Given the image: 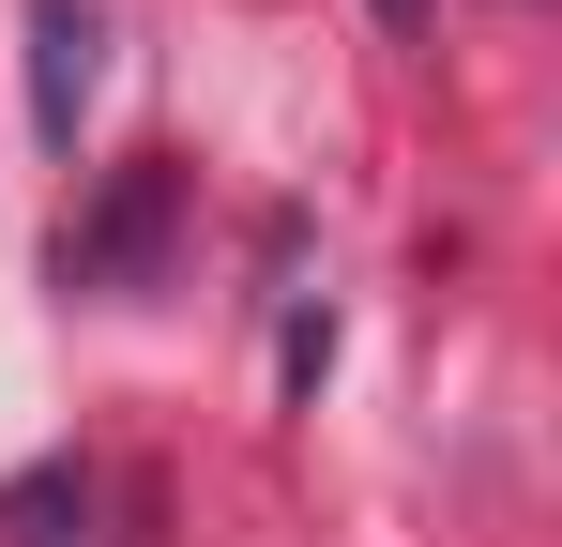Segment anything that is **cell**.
Listing matches in <instances>:
<instances>
[{
    "label": "cell",
    "instance_id": "obj_2",
    "mask_svg": "<svg viewBox=\"0 0 562 547\" xmlns=\"http://www.w3.org/2000/svg\"><path fill=\"white\" fill-rule=\"evenodd\" d=\"M92 91H106V15H92V0H31V137L77 153Z\"/></svg>",
    "mask_w": 562,
    "mask_h": 547
},
{
    "label": "cell",
    "instance_id": "obj_3",
    "mask_svg": "<svg viewBox=\"0 0 562 547\" xmlns=\"http://www.w3.org/2000/svg\"><path fill=\"white\" fill-rule=\"evenodd\" d=\"M0 547H92V471H77V456L15 471V487H0Z\"/></svg>",
    "mask_w": 562,
    "mask_h": 547
},
{
    "label": "cell",
    "instance_id": "obj_4",
    "mask_svg": "<svg viewBox=\"0 0 562 547\" xmlns=\"http://www.w3.org/2000/svg\"><path fill=\"white\" fill-rule=\"evenodd\" d=\"M366 15H380V31H426V0H366Z\"/></svg>",
    "mask_w": 562,
    "mask_h": 547
},
{
    "label": "cell",
    "instance_id": "obj_1",
    "mask_svg": "<svg viewBox=\"0 0 562 547\" xmlns=\"http://www.w3.org/2000/svg\"><path fill=\"white\" fill-rule=\"evenodd\" d=\"M168 244H183V153H122V168H106V198L61 228V289L137 304V289L168 274Z\"/></svg>",
    "mask_w": 562,
    "mask_h": 547
}]
</instances>
